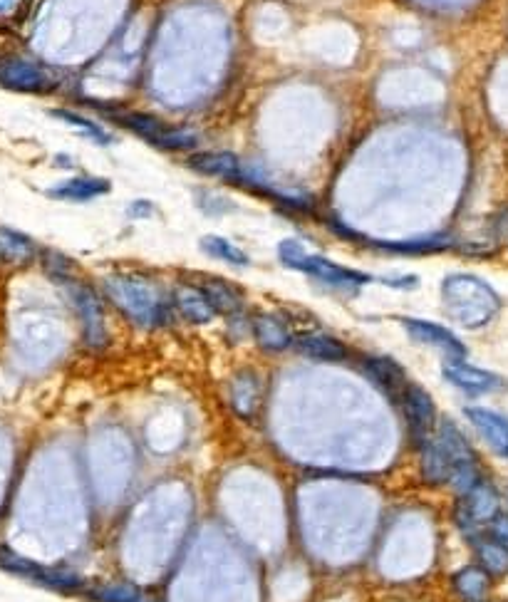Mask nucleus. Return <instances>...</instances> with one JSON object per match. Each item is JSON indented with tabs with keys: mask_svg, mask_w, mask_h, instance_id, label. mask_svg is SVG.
Segmentation results:
<instances>
[{
	"mask_svg": "<svg viewBox=\"0 0 508 602\" xmlns=\"http://www.w3.org/2000/svg\"><path fill=\"white\" fill-rule=\"evenodd\" d=\"M444 315L461 330H484L504 310L499 290L474 273H449L442 280Z\"/></svg>",
	"mask_w": 508,
	"mask_h": 602,
	"instance_id": "nucleus-1",
	"label": "nucleus"
},
{
	"mask_svg": "<svg viewBox=\"0 0 508 602\" xmlns=\"http://www.w3.org/2000/svg\"><path fill=\"white\" fill-rule=\"evenodd\" d=\"M105 293L139 328H157L169 315L162 290L142 275H110L105 278Z\"/></svg>",
	"mask_w": 508,
	"mask_h": 602,
	"instance_id": "nucleus-2",
	"label": "nucleus"
},
{
	"mask_svg": "<svg viewBox=\"0 0 508 602\" xmlns=\"http://www.w3.org/2000/svg\"><path fill=\"white\" fill-rule=\"evenodd\" d=\"M278 258H281L283 266L293 268V271H300L315 280H323V283L335 285V288H357V285L372 283V275L362 273V271H352V268L340 266V263L328 261V258L318 256V253H308L305 246L300 241H283L278 246Z\"/></svg>",
	"mask_w": 508,
	"mask_h": 602,
	"instance_id": "nucleus-3",
	"label": "nucleus"
},
{
	"mask_svg": "<svg viewBox=\"0 0 508 602\" xmlns=\"http://www.w3.org/2000/svg\"><path fill=\"white\" fill-rule=\"evenodd\" d=\"M442 377L456 392L464 394L469 402H481V399L501 397L508 392V377L501 372L479 367L474 362L464 360H444Z\"/></svg>",
	"mask_w": 508,
	"mask_h": 602,
	"instance_id": "nucleus-4",
	"label": "nucleus"
},
{
	"mask_svg": "<svg viewBox=\"0 0 508 602\" xmlns=\"http://www.w3.org/2000/svg\"><path fill=\"white\" fill-rule=\"evenodd\" d=\"M464 422L474 432L476 441L484 446L486 454L508 464V414L504 409L469 402L464 407Z\"/></svg>",
	"mask_w": 508,
	"mask_h": 602,
	"instance_id": "nucleus-5",
	"label": "nucleus"
},
{
	"mask_svg": "<svg viewBox=\"0 0 508 602\" xmlns=\"http://www.w3.org/2000/svg\"><path fill=\"white\" fill-rule=\"evenodd\" d=\"M397 402L402 404L404 422H407L409 437H412L414 446H419L422 441L432 437L439 422L437 402H434L432 394H429L422 384L407 382Z\"/></svg>",
	"mask_w": 508,
	"mask_h": 602,
	"instance_id": "nucleus-6",
	"label": "nucleus"
},
{
	"mask_svg": "<svg viewBox=\"0 0 508 602\" xmlns=\"http://www.w3.org/2000/svg\"><path fill=\"white\" fill-rule=\"evenodd\" d=\"M0 85L13 92L48 95L55 90V77L45 67L23 57H0Z\"/></svg>",
	"mask_w": 508,
	"mask_h": 602,
	"instance_id": "nucleus-7",
	"label": "nucleus"
},
{
	"mask_svg": "<svg viewBox=\"0 0 508 602\" xmlns=\"http://www.w3.org/2000/svg\"><path fill=\"white\" fill-rule=\"evenodd\" d=\"M402 328L407 330V335L412 337L414 342L442 352L444 360H464V357H469L466 342L461 340L452 328H447V325L432 323V320L402 318Z\"/></svg>",
	"mask_w": 508,
	"mask_h": 602,
	"instance_id": "nucleus-8",
	"label": "nucleus"
},
{
	"mask_svg": "<svg viewBox=\"0 0 508 602\" xmlns=\"http://www.w3.org/2000/svg\"><path fill=\"white\" fill-rule=\"evenodd\" d=\"M0 565L10 573L20 575V578L30 580V583L40 585V588L57 590V593H75L82 590V578L75 573H65V570H50L45 565L30 563V560L18 558L13 553H0Z\"/></svg>",
	"mask_w": 508,
	"mask_h": 602,
	"instance_id": "nucleus-9",
	"label": "nucleus"
},
{
	"mask_svg": "<svg viewBox=\"0 0 508 602\" xmlns=\"http://www.w3.org/2000/svg\"><path fill=\"white\" fill-rule=\"evenodd\" d=\"M119 122L124 127L134 129L137 134H142L147 142L157 144L162 149H176V152H184V149L196 147V134L189 129H176L167 127L162 119L152 117V114H122Z\"/></svg>",
	"mask_w": 508,
	"mask_h": 602,
	"instance_id": "nucleus-10",
	"label": "nucleus"
},
{
	"mask_svg": "<svg viewBox=\"0 0 508 602\" xmlns=\"http://www.w3.org/2000/svg\"><path fill=\"white\" fill-rule=\"evenodd\" d=\"M72 300L77 305V313L82 318V328H85V342L92 350H102L107 345V328H105V313H102L100 298L90 285L72 283Z\"/></svg>",
	"mask_w": 508,
	"mask_h": 602,
	"instance_id": "nucleus-11",
	"label": "nucleus"
},
{
	"mask_svg": "<svg viewBox=\"0 0 508 602\" xmlns=\"http://www.w3.org/2000/svg\"><path fill=\"white\" fill-rule=\"evenodd\" d=\"M449 590L459 602H494L496 583L476 563H466L449 575Z\"/></svg>",
	"mask_w": 508,
	"mask_h": 602,
	"instance_id": "nucleus-12",
	"label": "nucleus"
},
{
	"mask_svg": "<svg viewBox=\"0 0 508 602\" xmlns=\"http://www.w3.org/2000/svg\"><path fill=\"white\" fill-rule=\"evenodd\" d=\"M461 508L479 523L481 528H486V523L496 516V513L504 511V501H501V489H499V479L494 476H486L484 481L474 486L466 496L456 498Z\"/></svg>",
	"mask_w": 508,
	"mask_h": 602,
	"instance_id": "nucleus-13",
	"label": "nucleus"
},
{
	"mask_svg": "<svg viewBox=\"0 0 508 602\" xmlns=\"http://www.w3.org/2000/svg\"><path fill=\"white\" fill-rule=\"evenodd\" d=\"M469 553H471V563L479 565L496 585L506 583L508 580V546L504 543L494 541L486 533H481L479 538L469 543Z\"/></svg>",
	"mask_w": 508,
	"mask_h": 602,
	"instance_id": "nucleus-14",
	"label": "nucleus"
},
{
	"mask_svg": "<svg viewBox=\"0 0 508 602\" xmlns=\"http://www.w3.org/2000/svg\"><path fill=\"white\" fill-rule=\"evenodd\" d=\"M228 399H231V409L243 419H253L261 412L263 402V384L261 377L251 370H241L233 375L231 387H228Z\"/></svg>",
	"mask_w": 508,
	"mask_h": 602,
	"instance_id": "nucleus-15",
	"label": "nucleus"
},
{
	"mask_svg": "<svg viewBox=\"0 0 508 602\" xmlns=\"http://www.w3.org/2000/svg\"><path fill=\"white\" fill-rule=\"evenodd\" d=\"M417 449H419V476H422L424 486H429V489H447L452 466H449L447 451L442 449V444H439L437 437L432 434V437L422 441Z\"/></svg>",
	"mask_w": 508,
	"mask_h": 602,
	"instance_id": "nucleus-16",
	"label": "nucleus"
},
{
	"mask_svg": "<svg viewBox=\"0 0 508 602\" xmlns=\"http://www.w3.org/2000/svg\"><path fill=\"white\" fill-rule=\"evenodd\" d=\"M293 347L308 360L318 362H345L350 357V350L338 340L325 332H305V335L293 337Z\"/></svg>",
	"mask_w": 508,
	"mask_h": 602,
	"instance_id": "nucleus-17",
	"label": "nucleus"
},
{
	"mask_svg": "<svg viewBox=\"0 0 508 602\" xmlns=\"http://www.w3.org/2000/svg\"><path fill=\"white\" fill-rule=\"evenodd\" d=\"M171 300H174L176 313L184 320H189V323L206 325L216 318L209 298H206L204 290L196 288V285H179V288L174 290V295H171Z\"/></svg>",
	"mask_w": 508,
	"mask_h": 602,
	"instance_id": "nucleus-18",
	"label": "nucleus"
},
{
	"mask_svg": "<svg viewBox=\"0 0 508 602\" xmlns=\"http://www.w3.org/2000/svg\"><path fill=\"white\" fill-rule=\"evenodd\" d=\"M360 367L362 372H365V375L382 389V392H387L395 399H399L404 384L409 382L402 367H399L395 360H390V357H365Z\"/></svg>",
	"mask_w": 508,
	"mask_h": 602,
	"instance_id": "nucleus-19",
	"label": "nucleus"
},
{
	"mask_svg": "<svg viewBox=\"0 0 508 602\" xmlns=\"http://www.w3.org/2000/svg\"><path fill=\"white\" fill-rule=\"evenodd\" d=\"M194 171L204 176H219L226 181H243V166L231 152H201L186 162Z\"/></svg>",
	"mask_w": 508,
	"mask_h": 602,
	"instance_id": "nucleus-20",
	"label": "nucleus"
},
{
	"mask_svg": "<svg viewBox=\"0 0 508 602\" xmlns=\"http://www.w3.org/2000/svg\"><path fill=\"white\" fill-rule=\"evenodd\" d=\"M110 189V181L102 176H75L48 189V196L57 201H92L97 196H105Z\"/></svg>",
	"mask_w": 508,
	"mask_h": 602,
	"instance_id": "nucleus-21",
	"label": "nucleus"
},
{
	"mask_svg": "<svg viewBox=\"0 0 508 602\" xmlns=\"http://www.w3.org/2000/svg\"><path fill=\"white\" fill-rule=\"evenodd\" d=\"M251 330L258 345L266 352H285L293 347V335H290L288 325L281 318H276V315H256L251 323Z\"/></svg>",
	"mask_w": 508,
	"mask_h": 602,
	"instance_id": "nucleus-22",
	"label": "nucleus"
},
{
	"mask_svg": "<svg viewBox=\"0 0 508 602\" xmlns=\"http://www.w3.org/2000/svg\"><path fill=\"white\" fill-rule=\"evenodd\" d=\"M372 246L387 253H397V256H429V253L454 248V236L452 233H434V236L414 238V241H372Z\"/></svg>",
	"mask_w": 508,
	"mask_h": 602,
	"instance_id": "nucleus-23",
	"label": "nucleus"
},
{
	"mask_svg": "<svg viewBox=\"0 0 508 602\" xmlns=\"http://www.w3.org/2000/svg\"><path fill=\"white\" fill-rule=\"evenodd\" d=\"M204 295L209 298L211 308L216 315H238L243 308V295L238 293L236 285L226 283V280H206L201 285Z\"/></svg>",
	"mask_w": 508,
	"mask_h": 602,
	"instance_id": "nucleus-24",
	"label": "nucleus"
},
{
	"mask_svg": "<svg viewBox=\"0 0 508 602\" xmlns=\"http://www.w3.org/2000/svg\"><path fill=\"white\" fill-rule=\"evenodd\" d=\"M0 258L10 263H28L35 258V243L10 228H0Z\"/></svg>",
	"mask_w": 508,
	"mask_h": 602,
	"instance_id": "nucleus-25",
	"label": "nucleus"
},
{
	"mask_svg": "<svg viewBox=\"0 0 508 602\" xmlns=\"http://www.w3.org/2000/svg\"><path fill=\"white\" fill-rule=\"evenodd\" d=\"M87 600L90 602H152L144 598V593L139 588L129 583H105L97 588L87 590Z\"/></svg>",
	"mask_w": 508,
	"mask_h": 602,
	"instance_id": "nucleus-26",
	"label": "nucleus"
},
{
	"mask_svg": "<svg viewBox=\"0 0 508 602\" xmlns=\"http://www.w3.org/2000/svg\"><path fill=\"white\" fill-rule=\"evenodd\" d=\"M201 251L206 253V256L216 258V261H224L228 266H248L251 263V258L246 256V253L241 251L238 246H233L231 241H226V238L221 236H204L201 238Z\"/></svg>",
	"mask_w": 508,
	"mask_h": 602,
	"instance_id": "nucleus-27",
	"label": "nucleus"
},
{
	"mask_svg": "<svg viewBox=\"0 0 508 602\" xmlns=\"http://www.w3.org/2000/svg\"><path fill=\"white\" fill-rule=\"evenodd\" d=\"M50 114H53V117H57V119H62V122L72 124V127H80L82 132L90 134V139H97V142H102V144L110 142V137H107V134L102 132V129L97 127L95 122H90V119H87V117H82V114H72V112H67V110H53Z\"/></svg>",
	"mask_w": 508,
	"mask_h": 602,
	"instance_id": "nucleus-28",
	"label": "nucleus"
},
{
	"mask_svg": "<svg viewBox=\"0 0 508 602\" xmlns=\"http://www.w3.org/2000/svg\"><path fill=\"white\" fill-rule=\"evenodd\" d=\"M43 261H45V271L53 275V278H57V280H70L72 266H70V261H67L65 256L48 251V253H45Z\"/></svg>",
	"mask_w": 508,
	"mask_h": 602,
	"instance_id": "nucleus-29",
	"label": "nucleus"
},
{
	"mask_svg": "<svg viewBox=\"0 0 508 602\" xmlns=\"http://www.w3.org/2000/svg\"><path fill=\"white\" fill-rule=\"evenodd\" d=\"M484 533L489 538H494V541L504 543V546H508V508H504L501 513H496L494 518H491L489 523H486Z\"/></svg>",
	"mask_w": 508,
	"mask_h": 602,
	"instance_id": "nucleus-30",
	"label": "nucleus"
},
{
	"mask_svg": "<svg viewBox=\"0 0 508 602\" xmlns=\"http://www.w3.org/2000/svg\"><path fill=\"white\" fill-rule=\"evenodd\" d=\"M499 489H501V501H504V508H508V484H501L499 481Z\"/></svg>",
	"mask_w": 508,
	"mask_h": 602,
	"instance_id": "nucleus-31",
	"label": "nucleus"
},
{
	"mask_svg": "<svg viewBox=\"0 0 508 602\" xmlns=\"http://www.w3.org/2000/svg\"><path fill=\"white\" fill-rule=\"evenodd\" d=\"M504 602H508V600H504Z\"/></svg>",
	"mask_w": 508,
	"mask_h": 602,
	"instance_id": "nucleus-32",
	"label": "nucleus"
}]
</instances>
